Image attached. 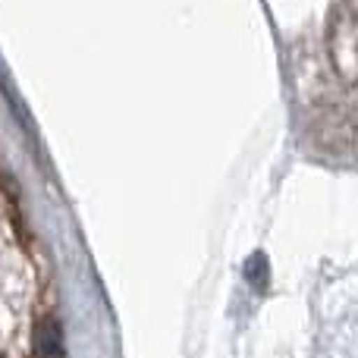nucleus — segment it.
I'll return each instance as SVG.
<instances>
[{
    "instance_id": "f257e3e1",
    "label": "nucleus",
    "mask_w": 358,
    "mask_h": 358,
    "mask_svg": "<svg viewBox=\"0 0 358 358\" xmlns=\"http://www.w3.org/2000/svg\"><path fill=\"white\" fill-rule=\"evenodd\" d=\"M35 346H38V352L48 355V358H57V355H60V327H57L50 317L38 324V330H35Z\"/></svg>"
},
{
    "instance_id": "f03ea898",
    "label": "nucleus",
    "mask_w": 358,
    "mask_h": 358,
    "mask_svg": "<svg viewBox=\"0 0 358 358\" xmlns=\"http://www.w3.org/2000/svg\"><path fill=\"white\" fill-rule=\"evenodd\" d=\"M248 280H252L255 289H264V283H267V261H264V255H255V258L248 261Z\"/></svg>"
}]
</instances>
